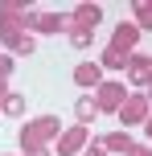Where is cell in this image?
I'll use <instances>...</instances> for the list:
<instances>
[{"label":"cell","instance_id":"6da1fadb","mask_svg":"<svg viewBox=\"0 0 152 156\" xmlns=\"http://www.w3.org/2000/svg\"><path fill=\"white\" fill-rule=\"evenodd\" d=\"M25 16H29V4H25V0H4V4H0V41H4L8 49H16L29 37Z\"/></svg>","mask_w":152,"mask_h":156},{"label":"cell","instance_id":"7a4b0ae2","mask_svg":"<svg viewBox=\"0 0 152 156\" xmlns=\"http://www.w3.org/2000/svg\"><path fill=\"white\" fill-rule=\"evenodd\" d=\"M99 21H103V8H99V4H78L70 16H66V33H70V41H74L78 49H87L90 41H95Z\"/></svg>","mask_w":152,"mask_h":156},{"label":"cell","instance_id":"3957f363","mask_svg":"<svg viewBox=\"0 0 152 156\" xmlns=\"http://www.w3.org/2000/svg\"><path fill=\"white\" fill-rule=\"evenodd\" d=\"M58 132H62V119L58 115H41V119H33V123H25L21 127V156L45 148L49 140H58Z\"/></svg>","mask_w":152,"mask_h":156},{"label":"cell","instance_id":"277c9868","mask_svg":"<svg viewBox=\"0 0 152 156\" xmlns=\"http://www.w3.org/2000/svg\"><path fill=\"white\" fill-rule=\"evenodd\" d=\"M87 140H90L87 123H74V127H66V132H58V140H54V152H58V156H78L82 148H87Z\"/></svg>","mask_w":152,"mask_h":156},{"label":"cell","instance_id":"5b68a950","mask_svg":"<svg viewBox=\"0 0 152 156\" xmlns=\"http://www.w3.org/2000/svg\"><path fill=\"white\" fill-rule=\"evenodd\" d=\"M119 123H128V127H136V123H148V94L144 90H136V94H128V99L119 103Z\"/></svg>","mask_w":152,"mask_h":156},{"label":"cell","instance_id":"8992f818","mask_svg":"<svg viewBox=\"0 0 152 156\" xmlns=\"http://www.w3.org/2000/svg\"><path fill=\"white\" fill-rule=\"evenodd\" d=\"M128 94H132V90H128L123 82H99L90 99H95V107H99V111H119V103L128 99Z\"/></svg>","mask_w":152,"mask_h":156},{"label":"cell","instance_id":"52a82bcc","mask_svg":"<svg viewBox=\"0 0 152 156\" xmlns=\"http://www.w3.org/2000/svg\"><path fill=\"white\" fill-rule=\"evenodd\" d=\"M136 45H140V29H136L132 21H119V25L111 29V49L128 58V54H136Z\"/></svg>","mask_w":152,"mask_h":156},{"label":"cell","instance_id":"ba28073f","mask_svg":"<svg viewBox=\"0 0 152 156\" xmlns=\"http://www.w3.org/2000/svg\"><path fill=\"white\" fill-rule=\"evenodd\" d=\"M123 70H128V78H132L136 90H144L148 78H152V58L148 54H128V66H123Z\"/></svg>","mask_w":152,"mask_h":156},{"label":"cell","instance_id":"9c48e42d","mask_svg":"<svg viewBox=\"0 0 152 156\" xmlns=\"http://www.w3.org/2000/svg\"><path fill=\"white\" fill-rule=\"evenodd\" d=\"M74 82L82 86V90H95L103 78H99V62H78L74 66Z\"/></svg>","mask_w":152,"mask_h":156},{"label":"cell","instance_id":"30bf717a","mask_svg":"<svg viewBox=\"0 0 152 156\" xmlns=\"http://www.w3.org/2000/svg\"><path fill=\"white\" fill-rule=\"evenodd\" d=\"M99 140H103L107 152H119V156L132 152V136H128V132H111V136H99Z\"/></svg>","mask_w":152,"mask_h":156},{"label":"cell","instance_id":"8fae6325","mask_svg":"<svg viewBox=\"0 0 152 156\" xmlns=\"http://www.w3.org/2000/svg\"><path fill=\"white\" fill-rule=\"evenodd\" d=\"M74 115H78V123H95V119H99L95 99H90V94H87V99H78V103H74Z\"/></svg>","mask_w":152,"mask_h":156},{"label":"cell","instance_id":"7c38bea8","mask_svg":"<svg viewBox=\"0 0 152 156\" xmlns=\"http://www.w3.org/2000/svg\"><path fill=\"white\" fill-rule=\"evenodd\" d=\"M99 66H103V70H123V66H128V58H123V54H115V49L107 45L103 54H99Z\"/></svg>","mask_w":152,"mask_h":156},{"label":"cell","instance_id":"4fadbf2b","mask_svg":"<svg viewBox=\"0 0 152 156\" xmlns=\"http://www.w3.org/2000/svg\"><path fill=\"white\" fill-rule=\"evenodd\" d=\"M4 115H25V99H21V94L8 90V99H4Z\"/></svg>","mask_w":152,"mask_h":156},{"label":"cell","instance_id":"5bb4252c","mask_svg":"<svg viewBox=\"0 0 152 156\" xmlns=\"http://www.w3.org/2000/svg\"><path fill=\"white\" fill-rule=\"evenodd\" d=\"M148 25H152V8H148V4H136V29L144 33Z\"/></svg>","mask_w":152,"mask_h":156},{"label":"cell","instance_id":"9a60e30c","mask_svg":"<svg viewBox=\"0 0 152 156\" xmlns=\"http://www.w3.org/2000/svg\"><path fill=\"white\" fill-rule=\"evenodd\" d=\"M82 156H107L103 140H87V148H82Z\"/></svg>","mask_w":152,"mask_h":156},{"label":"cell","instance_id":"2e32d148","mask_svg":"<svg viewBox=\"0 0 152 156\" xmlns=\"http://www.w3.org/2000/svg\"><path fill=\"white\" fill-rule=\"evenodd\" d=\"M8 74H12V58H4V54H0V78H8Z\"/></svg>","mask_w":152,"mask_h":156},{"label":"cell","instance_id":"e0dca14e","mask_svg":"<svg viewBox=\"0 0 152 156\" xmlns=\"http://www.w3.org/2000/svg\"><path fill=\"white\" fill-rule=\"evenodd\" d=\"M4 99H8V78H0V107H4Z\"/></svg>","mask_w":152,"mask_h":156},{"label":"cell","instance_id":"ac0fdd59","mask_svg":"<svg viewBox=\"0 0 152 156\" xmlns=\"http://www.w3.org/2000/svg\"><path fill=\"white\" fill-rule=\"evenodd\" d=\"M29 156H49V148H37V152H29Z\"/></svg>","mask_w":152,"mask_h":156},{"label":"cell","instance_id":"d6986e66","mask_svg":"<svg viewBox=\"0 0 152 156\" xmlns=\"http://www.w3.org/2000/svg\"><path fill=\"white\" fill-rule=\"evenodd\" d=\"M0 111H4V107H0Z\"/></svg>","mask_w":152,"mask_h":156},{"label":"cell","instance_id":"ffe728a7","mask_svg":"<svg viewBox=\"0 0 152 156\" xmlns=\"http://www.w3.org/2000/svg\"><path fill=\"white\" fill-rule=\"evenodd\" d=\"M0 156H4V152H0Z\"/></svg>","mask_w":152,"mask_h":156}]
</instances>
